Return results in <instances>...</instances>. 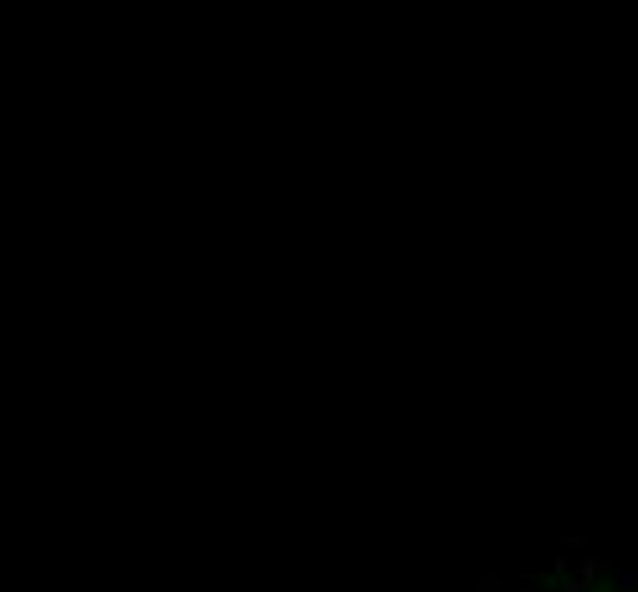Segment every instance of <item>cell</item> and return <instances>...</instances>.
I'll return each instance as SVG.
<instances>
[]
</instances>
